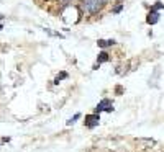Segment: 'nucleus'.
<instances>
[{
  "label": "nucleus",
  "mask_w": 164,
  "mask_h": 152,
  "mask_svg": "<svg viewBox=\"0 0 164 152\" xmlns=\"http://www.w3.org/2000/svg\"><path fill=\"white\" fill-rule=\"evenodd\" d=\"M103 5L105 3L102 2V0H85V2H84V10L87 11V13L93 15V13H97Z\"/></svg>",
  "instance_id": "f257e3e1"
},
{
  "label": "nucleus",
  "mask_w": 164,
  "mask_h": 152,
  "mask_svg": "<svg viewBox=\"0 0 164 152\" xmlns=\"http://www.w3.org/2000/svg\"><path fill=\"white\" fill-rule=\"evenodd\" d=\"M112 110H113V103L110 102L108 98H103V100H102L100 103L97 105V108H95V113L98 115L100 111H112Z\"/></svg>",
  "instance_id": "f03ea898"
},
{
  "label": "nucleus",
  "mask_w": 164,
  "mask_h": 152,
  "mask_svg": "<svg viewBox=\"0 0 164 152\" xmlns=\"http://www.w3.org/2000/svg\"><path fill=\"white\" fill-rule=\"evenodd\" d=\"M98 121H100V115L93 113V115H87L84 123H85V126H89V128H95L98 124Z\"/></svg>",
  "instance_id": "7ed1b4c3"
},
{
  "label": "nucleus",
  "mask_w": 164,
  "mask_h": 152,
  "mask_svg": "<svg viewBox=\"0 0 164 152\" xmlns=\"http://www.w3.org/2000/svg\"><path fill=\"white\" fill-rule=\"evenodd\" d=\"M157 21H159V13H157V11H154V10H151L149 13H148L146 23H148V25H156Z\"/></svg>",
  "instance_id": "20e7f679"
},
{
  "label": "nucleus",
  "mask_w": 164,
  "mask_h": 152,
  "mask_svg": "<svg viewBox=\"0 0 164 152\" xmlns=\"http://www.w3.org/2000/svg\"><path fill=\"white\" fill-rule=\"evenodd\" d=\"M110 59V56H108V52L107 51H102L100 54H98V57H97V62H98V66L100 64H103V62H107Z\"/></svg>",
  "instance_id": "39448f33"
},
{
  "label": "nucleus",
  "mask_w": 164,
  "mask_h": 152,
  "mask_svg": "<svg viewBox=\"0 0 164 152\" xmlns=\"http://www.w3.org/2000/svg\"><path fill=\"white\" fill-rule=\"evenodd\" d=\"M98 48H107V46H113L115 44V39H107V41H105V39H98Z\"/></svg>",
  "instance_id": "423d86ee"
},
{
  "label": "nucleus",
  "mask_w": 164,
  "mask_h": 152,
  "mask_svg": "<svg viewBox=\"0 0 164 152\" xmlns=\"http://www.w3.org/2000/svg\"><path fill=\"white\" fill-rule=\"evenodd\" d=\"M161 8H164V3H162V2H156V3L153 5V8H151V10L157 11V10H161Z\"/></svg>",
  "instance_id": "0eeeda50"
},
{
  "label": "nucleus",
  "mask_w": 164,
  "mask_h": 152,
  "mask_svg": "<svg viewBox=\"0 0 164 152\" xmlns=\"http://www.w3.org/2000/svg\"><path fill=\"white\" fill-rule=\"evenodd\" d=\"M79 118H80V115H79V113H77V115H74L72 118L66 123V124H67V126H71V124H74V123H75V119H79Z\"/></svg>",
  "instance_id": "6e6552de"
},
{
  "label": "nucleus",
  "mask_w": 164,
  "mask_h": 152,
  "mask_svg": "<svg viewBox=\"0 0 164 152\" xmlns=\"http://www.w3.org/2000/svg\"><path fill=\"white\" fill-rule=\"evenodd\" d=\"M67 77V74L66 72H61L59 75H57V77H56V80H54V84H59V80H62V79H66Z\"/></svg>",
  "instance_id": "1a4fd4ad"
},
{
  "label": "nucleus",
  "mask_w": 164,
  "mask_h": 152,
  "mask_svg": "<svg viewBox=\"0 0 164 152\" xmlns=\"http://www.w3.org/2000/svg\"><path fill=\"white\" fill-rule=\"evenodd\" d=\"M121 10H123V3H118V5H116V7H115L112 11H113V13H120Z\"/></svg>",
  "instance_id": "9d476101"
},
{
  "label": "nucleus",
  "mask_w": 164,
  "mask_h": 152,
  "mask_svg": "<svg viewBox=\"0 0 164 152\" xmlns=\"http://www.w3.org/2000/svg\"><path fill=\"white\" fill-rule=\"evenodd\" d=\"M115 92H116V93H121V92H123V89H121V87H116Z\"/></svg>",
  "instance_id": "9b49d317"
},
{
  "label": "nucleus",
  "mask_w": 164,
  "mask_h": 152,
  "mask_svg": "<svg viewBox=\"0 0 164 152\" xmlns=\"http://www.w3.org/2000/svg\"><path fill=\"white\" fill-rule=\"evenodd\" d=\"M2 20H3V15H2V13H0V21H2Z\"/></svg>",
  "instance_id": "f8f14e48"
},
{
  "label": "nucleus",
  "mask_w": 164,
  "mask_h": 152,
  "mask_svg": "<svg viewBox=\"0 0 164 152\" xmlns=\"http://www.w3.org/2000/svg\"><path fill=\"white\" fill-rule=\"evenodd\" d=\"M102 2H103V3H107V2H108V0H102Z\"/></svg>",
  "instance_id": "ddd939ff"
},
{
  "label": "nucleus",
  "mask_w": 164,
  "mask_h": 152,
  "mask_svg": "<svg viewBox=\"0 0 164 152\" xmlns=\"http://www.w3.org/2000/svg\"><path fill=\"white\" fill-rule=\"evenodd\" d=\"M2 28H3V26H2V25H0V30H2Z\"/></svg>",
  "instance_id": "4468645a"
},
{
  "label": "nucleus",
  "mask_w": 164,
  "mask_h": 152,
  "mask_svg": "<svg viewBox=\"0 0 164 152\" xmlns=\"http://www.w3.org/2000/svg\"><path fill=\"white\" fill-rule=\"evenodd\" d=\"M64 2H69V0H64Z\"/></svg>",
  "instance_id": "2eb2a0df"
}]
</instances>
